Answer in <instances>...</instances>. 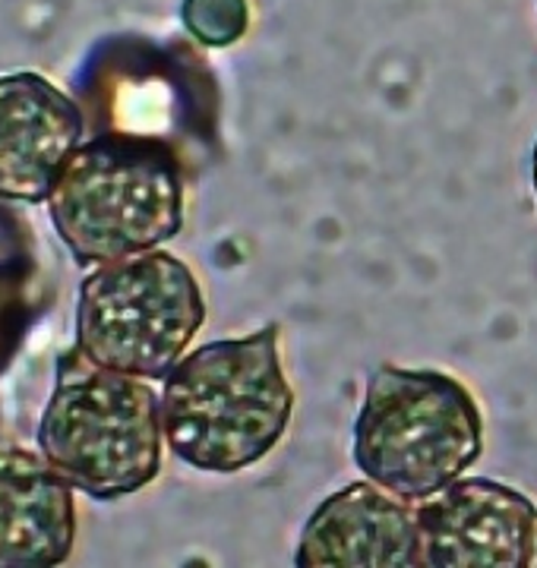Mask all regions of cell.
<instances>
[{"label":"cell","mask_w":537,"mask_h":568,"mask_svg":"<svg viewBox=\"0 0 537 568\" xmlns=\"http://www.w3.org/2000/svg\"><path fill=\"white\" fill-rule=\"evenodd\" d=\"M417 528L424 566H535V503L487 477H458L421 499Z\"/></svg>","instance_id":"obj_6"},{"label":"cell","mask_w":537,"mask_h":568,"mask_svg":"<svg viewBox=\"0 0 537 568\" xmlns=\"http://www.w3.org/2000/svg\"><path fill=\"white\" fill-rule=\"evenodd\" d=\"M73 540V487L44 455L0 452V568L61 566Z\"/></svg>","instance_id":"obj_9"},{"label":"cell","mask_w":537,"mask_h":568,"mask_svg":"<svg viewBox=\"0 0 537 568\" xmlns=\"http://www.w3.org/2000/svg\"><path fill=\"white\" fill-rule=\"evenodd\" d=\"M484 452V414L462 379L439 369H373L354 420L361 474L421 503L458 480Z\"/></svg>","instance_id":"obj_4"},{"label":"cell","mask_w":537,"mask_h":568,"mask_svg":"<svg viewBox=\"0 0 537 568\" xmlns=\"http://www.w3.org/2000/svg\"><path fill=\"white\" fill-rule=\"evenodd\" d=\"M83 133L80 104L42 73L0 77V200L44 203Z\"/></svg>","instance_id":"obj_7"},{"label":"cell","mask_w":537,"mask_h":568,"mask_svg":"<svg viewBox=\"0 0 537 568\" xmlns=\"http://www.w3.org/2000/svg\"><path fill=\"white\" fill-rule=\"evenodd\" d=\"M44 205L77 263H118L181 234L184 174L165 142L99 136L63 164Z\"/></svg>","instance_id":"obj_2"},{"label":"cell","mask_w":537,"mask_h":568,"mask_svg":"<svg viewBox=\"0 0 537 568\" xmlns=\"http://www.w3.org/2000/svg\"><path fill=\"white\" fill-rule=\"evenodd\" d=\"M535 566H537V528H535Z\"/></svg>","instance_id":"obj_12"},{"label":"cell","mask_w":537,"mask_h":568,"mask_svg":"<svg viewBox=\"0 0 537 568\" xmlns=\"http://www.w3.org/2000/svg\"><path fill=\"white\" fill-rule=\"evenodd\" d=\"M531 186H535V196H537V142H535V152H531Z\"/></svg>","instance_id":"obj_11"},{"label":"cell","mask_w":537,"mask_h":568,"mask_svg":"<svg viewBox=\"0 0 537 568\" xmlns=\"http://www.w3.org/2000/svg\"><path fill=\"white\" fill-rule=\"evenodd\" d=\"M39 448L85 496L99 503L133 496L162 474V395L149 379L92 364L73 347L58 364Z\"/></svg>","instance_id":"obj_3"},{"label":"cell","mask_w":537,"mask_h":568,"mask_svg":"<svg viewBox=\"0 0 537 568\" xmlns=\"http://www.w3.org/2000/svg\"><path fill=\"white\" fill-rule=\"evenodd\" d=\"M297 566H424L412 499L379 484H348L307 518Z\"/></svg>","instance_id":"obj_8"},{"label":"cell","mask_w":537,"mask_h":568,"mask_svg":"<svg viewBox=\"0 0 537 568\" xmlns=\"http://www.w3.org/2000/svg\"><path fill=\"white\" fill-rule=\"evenodd\" d=\"M206 323L193 268L165 250L95 265L77 297V351L140 379H165Z\"/></svg>","instance_id":"obj_5"},{"label":"cell","mask_w":537,"mask_h":568,"mask_svg":"<svg viewBox=\"0 0 537 568\" xmlns=\"http://www.w3.org/2000/svg\"><path fill=\"white\" fill-rule=\"evenodd\" d=\"M278 325L209 342L184 354L162 386V426L174 458L206 474H237L263 462L294 414Z\"/></svg>","instance_id":"obj_1"},{"label":"cell","mask_w":537,"mask_h":568,"mask_svg":"<svg viewBox=\"0 0 537 568\" xmlns=\"http://www.w3.org/2000/svg\"><path fill=\"white\" fill-rule=\"evenodd\" d=\"M184 29L206 48H227L241 41L250 29L247 0H184Z\"/></svg>","instance_id":"obj_10"}]
</instances>
